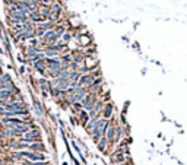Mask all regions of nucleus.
Returning <instances> with one entry per match:
<instances>
[{
  "label": "nucleus",
  "instance_id": "nucleus-1",
  "mask_svg": "<svg viewBox=\"0 0 187 165\" xmlns=\"http://www.w3.org/2000/svg\"><path fill=\"white\" fill-rule=\"evenodd\" d=\"M9 21L10 24H27L29 21L28 15H25L24 12H19V10H12L9 12Z\"/></svg>",
  "mask_w": 187,
  "mask_h": 165
},
{
  "label": "nucleus",
  "instance_id": "nucleus-2",
  "mask_svg": "<svg viewBox=\"0 0 187 165\" xmlns=\"http://www.w3.org/2000/svg\"><path fill=\"white\" fill-rule=\"evenodd\" d=\"M61 6L60 3H53L50 6V16H48V21H53L54 24L60 19V15H61Z\"/></svg>",
  "mask_w": 187,
  "mask_h": 165
},
{
  "label": "nucleus",
  "instance_id": "nucleus-3",
  "mask_svg": "<svg viewBox=\"0 0 187 165\" xmlns=\"http://www.w3.org/2000/svg\"><path fill=\"white\" fill-rule=\"evenodd\" d=\"M114 136H116V126L113 123H110L108 127H107V130H105V133H104V137L107 139V142H108L110 146L114 145Z\"/></svg>",
  "mask_w": 187,
  "mask_h": 165
},
{
  "label": "nucleus",
  "instance_id": "nucleus-4",
  "mask_svg": "<svg viewBox=\"0 0 187 165\" xmlns=\"http://www.w3.org/2000/svg\"><path fill=\"white\" fill-rule=\"evenodd\" d=\"M25 56L27 59H31V57H35L41 53H44V48L43 47H25Z\"/></svg>",
  "mask_w": 187,
  "mask_h": 165
},
{
  "label": "nucleus",
  "instance_id": "nucleus-5",
  "mask_svg": "<svg viewBox=\"0 0 187 165\" xmlns=\"http://www.w3.org/2000/svg\"><path fill=\"white\" fill-rule=\"evenodd\" d=\"M113 111H114V105L111 102H107L104 107H103V111H101V117L105 118V120H110L113 117Z\"/></svg>",
  "mask_w": 187,
  "mask_h": 165
},
{
  "label": "nucleus",
  "instance_id": "nucleus-6",
  "mask_svg": "<svg viewBox=\"0 0 187 165\" xmlns=\"http://www.w3.org/2000/svg\"><path fill=\"white\" fill-rule=\"evenodd\" d=\"M70 54H72V60H73L75 63H77L79 66L85 63V59H86V54H85V53L75 50V51H70Z\"/></svg>",
  "mask_w": 187,
  "mask_h": 165
},
{
  "label": "nucleus",
  "instance_id": "nucleus-7",
  "mask_svg": "<svg viewBox=\"0 0 187 165\" xmlns=\"http://www.w3.org/2000/svg\"><path fill=\"white\" fill-rule=\"evenodd\" d=\"M38 73H41L43 76H45V73H47V64H45V59H41V60H37L35 63H34V66H32Z\"/></svg>",
  "mask_w": 187,
  "mask_h": 165
},
{
  "label": "nucleus",
  "instance_id": "nucleus-8",
  "mask_svg": "<svg viewBox=\"0 0 187 165\" xmlns=\"http://www.w3.org/2000/svg\"><path fill=\"white\" fill-rule=\"evenodd\" d=\"M28 150L35 152V153H44V152L47 150V148L44 146L43 142H35V143H31V145L28 146Z\"/></svg>",
  "mask_w": 187,
  "mask_h": 165
},
{
  "label": "nucleus",
  "instance_id": "nucleus-9",
  "mask_svg": "<svg viewBox=\"0 0 187 165\" xmlns=\"http://www.w3.org/2000/svg\"><path fill=\"white\" fill-rule=\"evenodd\" d=\"M124 161H126V155L120 150H116L111 155V162L116 164V165H121V164H124Z\"/></svg>",
  "mask_w": 187,
  "mask_h": 165
},
{
  "label": "nucleus",
  "instance_id": "nucleus-10",
  "mask_svg": "<svg viewBox=\"0 0 187 165\" xmlns=\"http://www.w3.org/2000/svg\"><path fill=\"white\" fill-rule=\"evenodd\" d=\"M92 82H93V78H92L91 73L82 75L80 79H79V85H80V86H85V88H89V86L92 85Z\"/></svg>",
  "mask_w": 187,
  "mask_h": 165
},
{
  "label": "nucleus",
  "instance_id": "nucleus-11",
  "mask_svg": "<svg viewBox=\"0 0 187 165\" xmlns=\"http://www.w3.org/2000/svg\"><path fill=\"white\" fill-rule=\"evenodd\" d=\"M45 64H47V70H53V69H60V60L59 59H45Z\"/></svg>",
  "mask_w": 187,
  "mask_h": 165
},
{
  "label": "nucleus",
  "instance_id": "nucleus-12",
  "mask_svg": "<svg viewBox=\"0 0 187 165\" xmlns=\"http://www.w3.org/2000/svg\"><path fill=\"white\" fill-rule=\"evenodd\" d=\"M28 18H29V21H31V22H34L35 25H40L43 21H45V19H44V18H43V16L38 13V9H37L35 12L29 13V15H28Z\"/></svg>",
  "mask_w": 187,
  "mask_h": 165
},
{
  "label": "nucleus",
  "instance_id": "nucleus-13",
  "mask_svg": "<svg viewBox=\"0 0 187 165\" xmlns=\"http://www.w3.org/2000/svg\"><path fill=\"white\" fill-rule=\"evenodd\" d=\"M108 146H110V145H108V142H107V139H105L104 136L97 142V148H98V150H100V152H105Z\"/></svg>",
  "mask_w": 187,
  "mask_h": 165
},
{
  "label": "nucleus",
  "instance_id": "nucleus-14",
  "mask_svg": "<svg viewBox=\"0 0 187 165\" xmlns=\"http://www.w3.org/2000/svg\"><path fill=\"white\" fill-rule=\"evenodd\" d=\"M34 107H35V111H37V114L40 115V117H43L44 114H45V110H44V105L35 98L34 99Z\"/></svg>",
  "mask_w": 187,
  "mask_h": 165
},
{
  "label": "nucleus",
  "instance_id": "nucleus-15",
  "mask_svg": "<svg viewBox=\"0 0 187 165\" xmlns=\"http://www.w3.org/2000/svg\"><path fill=\"white\" fill-rule=\"evenodd\" d=\"M77 118H79V121L85 126L91 118H89V115H88V111H85V110H80L79 113H77Z\"/></svg>",
  "mask_w": 187,
  "mask_h": 165
},
{
  "label": "nucleus",
  "instance_id": "nucleus-16",
  "mask_svg": "<svg viewBox=\"0 0 187 165\" xmlns=\"http://www.w3.org/2000/svg\"><path fill=\"white\" fill-rule=\"evenodd\" d=\"M38 13H40L44 19H48V16H50V8H48V6H45V5L38 6Z\"/></svg>",
  "mask_w": 187,
  "mask_h": 165
},
{
  "label": "nucleus",
  "instance_id": "nucleus-17",
  "mask_svg": "<svg viewBox=\"0 0 187 165\" xmlns=\"http://www.w3.org/2000/svg\"><path fill=\"white\" fill-rule=\"evenodd\" d=\"M38 27H41L43 29H45V31H50V29H54V27H56V24L53 22V21H48V19H45V21H43Z\"/></svg>",
  "mask_w": 187,
  "mask_h": 165
},
{
  "label": "nucleus",
  "instance_id": "nucleus-18",
  "mask_svg": "<svg viewBox=\"0 0 187 165\" xmlns=\"http://www.w3.org/2000/svg\"><path fill=\"white\" fill-rule=\"evenodd\" d=\"M44 57L45 59H59V53L53 48H44Z\"/></svg>",
  "mask_w": 187,
  "mask_h": 165
},
{
  "label": "nucleus",
  "instance_id": "nucleus-19",
  "mask_svg": "<svg viewBox=\"0 0 187 165\" xmlns=\"http://www.w3.org/2000/svg\"><path fill=\"white\" fill-rule=\"evenodd\" d=\"M59 60H60V63H63V64H69V63L72 62V54H70V51H66V53H63L61 56H59Z\"/></svg>",
  "mask_w": 187,
  "mask_h": 165
},
{
  "label": "nucleus",
  "instance_id": "nucleus-20",
  "mask_svg": "<svg viewBox=\"0 0 187 165\" xmlns=\"http://www.w3.org/2000/svg\"><path fill=\"white\" fill-rule=\"evenodd\" d=\"M66 31H67V29H66L64 25H56V27H54V34H56V37H57L59 40L63 37V34H64Z\"/></svg>",
  "mask_w": 187,
  "mask_h": 165
},
{
  "label": "nucleus",
  "instance_id": "nucleus-21",
  "mask_svg": "<svg viewBox=\"0 0 187 165\" xmlns=\"http://www.w3.org/2000/svg\"><path fill=\"white\" fill-rule=\"evenodd\" d=\"M121 134H123V127L121 126H116V136H114V143L116 142H119L120 139H121Z\"/></svg>",
  "mask_w": 187,
  "mask_h": 165
},
{
  "label": "nucleus",
  "instance_id": "nucleus-22",
  "mask_svg": "<svg viewBox=\"0 0 187 165\" xmlns=\"http://www.w3.org/2000/svg\"><path fill=\"white\" fill-rule=\"evenodd\" d=\"M79 44L80 45H88V44H91V38L88 35H82V37H79Z\"/></svg>",
  "mask_w": 187,
  "mask_h": 165
},
{
  "label": "nucleus",
  "instance_id": "nucleus-23",
  "mask_svg": "<svg viewBox=\"0 0 187 165\" xmlns=\"http://www.w3.org/2000/svg\"><path fill=\"white\" fill-rule=\"evenodd\" d=\"M70 40H72V34H70V32H67V31H66V32H64V34H63V37H61V41H63V43H64V44H67V43H69V41H70Z\"/></svg>",
  "mask_w": 187,
  "mask_h": 165
},
{
  "label": "nucleus",
  "instance_id": "nucleus-24",
  "mask_svg": "<svg viewBox=\"0 0 187 165\" xmlns=\"http://www.w3.org/2000/svg\"><path fill=\"white\" fill-rule=\"evenodd\" d=\"M69 75H70V70H61L59 79H69Z\"/></svg>",
  "mask_w": 187,
  "mask_h": 165
},
{
  "label": "nucleus",
  "instance_id": "nucleus-25",
  "mask_svg": "<svg viewBox=\"0 0 187 165\" xmlns=\"http://www.w3.org/2000/svg\"><path fill=\"white\" fill-rule=\"evenodd\" d=\"M25 165H50L48 161H41V162H25Z\"/></svg>",
  "mask_w": 187,
  "mask_h": 165
},
{
  "label": "nucleus",
  "instance_id": "nucleus-26",
  "mask_svg": "<svg viewBox=\"0 0 187 165\" xmlns=\"http://www.w3.org/2000/svg\"><path fill=\"white\" fill-rule=\"evenodd\" d=\"M16 59H18L19 62H22V63H25V60H24V57H22V56H19V54H18V56H16Z\"/></svg>",
  "mask_w": 187,
  "mask_h": 165
},
{
  "label": "nucleus",
  "instance_id": "nucleus-27",
  "mask_svg": "<svg viewBox=\"0 0 187 165\" xmlns=\"http://www.w3.org/2000/svg\"><path fill=\"white\" fill-rule=\"evenodd\" d=\"M19 73H22V75H24V73H25V67H24V66H22V67H21V69H19Z\"/></svg>",
  "mask_w": 187,
  "mask_h": 165
},
{
  "label": "nucleus",
  "instance_id": "nucleus-28",
  "mask_svg": "<svg viewBox=\"0 0 187 165\" xmlns=\"http://www.w3.org/2000/svg\"><path fill=\"white\" fill-rule=\"evenodd\" d=\"M2 75H3V73H2V72H0V76H2Z\"/></svg>",
  "mask_w": 187,
  "mask_h": 165
}]
</instances>
